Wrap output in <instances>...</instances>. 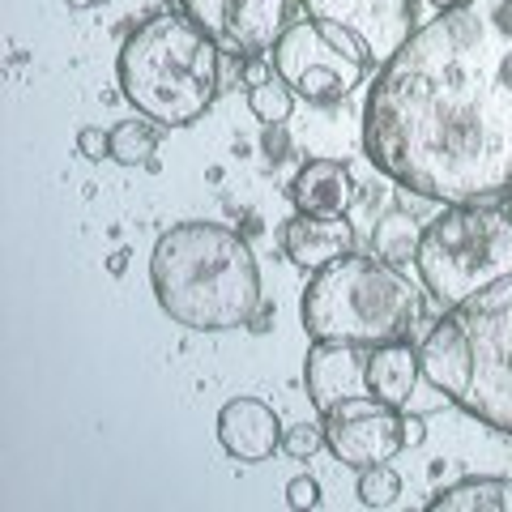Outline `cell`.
<instances>
[{
  "instance_id": "6da1fadb",
  "label": "cell",
  "mask_w": 512,
  "mask_h": 512,
  "mask_svg": "<svg viewBox=\"0 0 512 512\" xmlns=\"http://www.w3.org/2000/svg\"><path fill=\"white\" fill-rule=\"evenodd\" d=\"M363 154L423 201L512 192V0H461L380 64L363 103Z\"/></svg>"
},
{
  "instance_id": "7a4b0ae2",
  "label": "cell",
  "mask_w": 512,
  "mask_h": 512,
  "mask_svg": "<svg viewBox=\"0 0 512 512\" xmlns=\"http://www.w3.org/2000/svg\"><path fill=\"white\" fill-rule=\"evenodd\" d=\"M154 299L175 325L227 333L261 312V269L248 239L205 218L175 222L150 252Z\"/></svg>"
},
{
  "instance_id": "3957f363",
  "label": "cell",
  "mask_w": 512,
  "mask_h": 512,
  "mask_svg": "<svg viewBox=\"0 0 512 512\" xmlns=\"http://www.w3.org/2000/svg\"><path fill=\"white\" fill-rule=\"evenodd\" d=\"M423 380L483 427L512 436V274L444 308L419 346Z\"/></svg>"
},
{
  "instance_id": "277c9868",
  "label": "cell",
  "mask_w": 512,
  "mask_h": 512,
  "mask_svg": "<svg viewBox=\"0 0 512 512\" xmlns=\"http://www.w3.org/2000/svg\"><path fill=\"white\" fill-rule=\"evenodd\" d=\"M116 77L124 99L137 107V116L184 128L197 124L218 99L222 47L197 22H188L180 9L158 13L124 39Z\"/></svg>"
},
{
  "instance_id": "5b68a950",
  "label": "cell",
  "mask_w": 512,
  "mask_h": 512,
  "mask_svg": "<svg viewBox=\"0 0 512 512\" xmlns=\"http://www.w3.org/2000/svg\"><path fill=\"white\" fill-rule=\"evenodd\" d=\"M423 299L397 265L380 256H342L316 269L299 299V320L308 338L380 346L406 338L419 320Z\"/></svg>"
},
{
  "instance_id": "8992f818",
  "label": "cell",
  "mask_w": 512,
  "mask_h": 512,
  "mask_svg": "<svg viewBox=\"0 0 512 512\" xmlns=\"http://www.w3.org/2000/svg\"><path fill=\"white\" fill-rule=\"evenodd\" d=\"M414 269L423 278V291L440 303L478 295L483 286L512 274V214L508 205L474 201V205H444L423 227Z\"/></svg>"
},
{
  "instance_id": "52a82bcc",
  "label": "cell",
  "mask_w": 512,
  "mask_h": 512,
  "mask_svg": "<svg viewBox=\"0 0 512 512\" xmlns=\"http://www.w3.org/2000/svg\"><path fill=\"white\" fill-rule=\"evenodd\" d=\"M376 64L355 30L325 18H303L282 30L274 43V73L291 86L303 103H338L355 86H363L367 69Z\"/></svg>"
},
{
  "instance_id": "ba28073f",
  "label": "cell",
  "mask_w": 512,
  "mask_h": 512,
  "mask_svg": "<svg viewBox=\"0 0 512 512\" xmlns=\"http://www.w3.org/2000/svg\"><path fill=\"white\" fill-rule=\"evenodd\" d=\"M320 423H325L329 453L350 470H367V466H380V461H393L406 448V440H402L406 410L380 402L372 393L342 397L338 406H329L320 414Z\"/></svg>"
},
{
  "instance_id": "9c48e42d",
  "label": "cell",
  "mask_w": 512,
  "mask_h": 512,
  "mask_svg": "<svg viewBox=\"0 0 512 512\" xmlns=\"http://www.w3.org/2000/svg\"><path fill=\"white\" fill-rule=\"evenodd\" d=\"M299 5L308 18L355 30L380 64L414 35V0H299Z\"/></svg>"
},
{
  "instance_id": "30bf717a",
  "label": "cell",
  "mask_w": 512,
  "mask_h": 512,
  "mask_svg": "<svg viewBox=\"0 0 512 512\" xmlns=\"http://www.w3.org/2000/svg\"><path fill=\"white\" fill-rule=\"evenodd\" d=\"M367 350L359 342H333V338H312L308 359H303V384L316 414H325L329 406H338L342 397L372 393L367 389Z\"/></svg>"
},
{
  "instance_id": "8fae6325",
  "label": "cell",
  "mask_w": 512,
  "mask_h": 512,
  "mask_svg": "<svg viewBox=\"0 0 512 512\" xmlns=\"http://www.w3.org/2000/svg\"><path fill=\"white\" fill-rule=\"evenodd\" d=\"M218 444L235 461H269L282 448V419L261 397H231L218 410Z\"/></svg>"
},
{
  "instance_id": "7c38bea8",
  "label": "cell",
  "mask_w": 512,
  "mask_h": 512,
  "mask_svg": "<svg viewBox=\"0 0 512 512\" xmlns=\"http://www.w3.org/2000/svg\"><path fill=\"white\" fill-rule=\"evenodd\" d=\"M282 248L291 256V265L316 274V269L355 252V227L346 214H295L282 227Z\"/></svg>"
},
{
  "instance_id": "4fadbf2b",
  "label": "cell",
  "mask_w": 512,
  "mask_h": 512,
  "mask_svg": "<svg viewBox=\"0 0 512 512\" xmlns=\"http://www.w3.org/2000/svg\"><path fill=\"white\" fill-rule=\"evenodd\" d=\"M286 197H291L295 214H350L359 192H355V175H350L342 158H308L295 171Z\"/></svg>"
},
{
  "instance_id": "5bb4252c",
  "label": "cell",
  "mask_w": 512,
  "mask_h": 512,
  "mask_svg": "<svg viewBox=\"0 0 512 512\" xmlns=\"http://www.w3.org/2000/svg\"><path fill=\"white\" fill-rule=\"evenodd\" d=\"M286 26H291V0H235L222 52L265 56L274 52V43L282 39Z\"/></svg>"
},
{
  "instance_id": "9a60e30c",
  "label": "cell",
  "mask_w": 512,
  "mask_h": 512,
  "mask_svg": "<svg viewBox=\"0 0 512 512\" xmlns=\"http://www.w3.org/2000/svg\"><path fill=\"white\" fill-rule=\"evenodd\" d=\"M419 380H423L419 350H414L406 338L380 342V346L367 350V389H372V397H380V402L406 410L414 389H419Z\"/></svg>"
},
{
  "instance_id": "2e32d148",
  "label": "cell",
  "mask_w": 512,
  "mask_h": 512,
  "mask_svg": "<svg viewBox=\"0 0 512 512\" xmlns=\"http://www.w3.org/2000/svg\"><path fill=\"white\" fill-rule=\"evenodd\" d=\"M427 512H512V478H461L431 495Z\"/></svg>"
},
{
  "instance_id": "e0dca14e",
  "label": "cell",
  "mask_w": 512,
  "mask_h": 512,
  "mask_svg": "<svg viewBox=\"0 0 512 512\" xmlns=\"http://www.w3.org/2000/svg\"><path fill=\"white\" fill-rule=\"evenodd\" d=\"M376 256L380 261H389V265H410L414 256H419V239H423V231L414 227V218H406L402 210H393V214H384L380 222H376Z\"/></svg>"
},
{
  "instance_id": "ac0fdd59",
  "label": "cell",
  "mask_w": 512,
  "mask_h": 512,
  "mask_svg": "<svg viewBox=\"0 0 512 512\" xmlns=\"http://www.w3.org/2000/svg\"><path fill=\"white\" fill-rule=\"evenodd\" d=\"M154 150H158V128L150 124V116L111 128V158L120 167H154Z\"/></svg>"
},
{
  "instance_id": "d6986e66",
  "label": "cell",
  "mask_w": 512,
  "mask_h": 512,
  "mask_svg": "<svg viewBox=\"0 0 512 512\" xmlns=\"http://www.w3.org/2000/svg\"><path fill=\"white\" fill-rule=\"evenodd\" d=\"M295 99L299 94L286 86L278 73L269 77V82H261V86H248V111L261 124H286L291 120V111H295Z\"/></svg>"
},
{
  "instance_id": "ffe728a7",
  "label": "cell",
  "mask_w": 512,
  "mask_h": 512,
  "mask_svg": "<svg viewBox=\"0 0 512 512\" xmlns=\"http://www.w3.org/2000/svg\"><path fill=\"white\" fill-rule=\"evenodd\" d=\"M397 495H402V474H397L389 461L359 470V504L363 508H393Z\"/></svg>"
},
{
  "instance_id": "44dd1931",
  "label": "cell",
  "mask_w": 512,
  "mask_h": 512,
  "mask_svg": "<svg viewBox=\"0 0 512 512\" xmlns=\"http://www.w3.org/2000/svg\"><path fill=\"white\" fill-rule=\"evenodd\" d=\"M171 5L180 9L188 22H197L218 47H227V22H231L235 0H171Z\"/></svg>"
},
{
  "instance_id": "7402d4cb",
  "label": "cell",
  "mask_w": 512,
  "mask_h": 512,
  "mask_svg": "<svg viewBox=\"0 0 512 512\" xmlns=\"http://www.w3.org/2000/svg\"><path fill=\"white\" fill-rule=\"evenodd\" d=\"M320 444H325V423H299L282 431V453L295 461H312L320 453Z\"/></svg>"
},
{
  "instance_id": "603a6c76",
  "label": "cell",
  "mask_w": 512,
  "mask_h": 512,
  "mask_svg": "<svg viewBox=\"0 0 512 512\" xmlns=\"http://www.w3.org/2000/svg\"><path fill=\"white\" fill-rule=\"evenodd\" d=\"M77 154L90 158V163H103V158H111V133H103V128H77Z\"/></svg>"
},
{
  "instance_id": "cb8c5ba5",
  "label": "cell",
  "mask_w": 512,
  "mask_h": 512,
  "mask_svg": "<svg viewBox=\"0 0 512 512\" xmlns=\"http://www.w3.org/2000/svg\"><path fill=\"white\" fill-rule=\"evenodd\" d=\"M286 504H291L295 512H308V508H316L320 504V483L312 474H299V478H291L286 483Z\"/></svg>"
},
{
  "instance_id": "d4e9b609",
  "label": "cell",
  "mask_w": 512,
  "mask_h": 512,
  "mask_svg": "<svg viewBox=\"0 0 512 512\" xmlns=\"http://www.w3.org/2000/svg\"><path fill=\"white\" fill-rule=\"evenodd\" d=\"M239 73H244L248 86H261V82H269V77H274V60H265V56H244Z\"/></svg>"
},
{
  "instance_id": "484cf974",
  "label": "cell",
  "mask_w": 512,
  "mask_h": 512,
  "mask_svg": "<svg viewBox=\"0 0 512 512\" xmlns=\"http://www.w3.org/2000/svg\"><path fill=\"white\" fill-rule=\"evenodd\" d=\"M402 440H406V448H419V444L427 440V423L419 419V414H406V423H402Z\"/></svg>"
},
{
  "instance_id": "4316f807",
  "label": "cell",
  "mask_w": 512,
  "mask_h": 512,
  "mask_svg": "<svg viewBox=\"0 0 512 512\" xmlns=\"http://www.w3.org/2000/svg\"><path fill=\"white\" fill-rule=\"evenodd\" d=\"M265 154L269 158H286V133H282V124H265Z\"/></svg>"
},
{
  "instance_id": "83f0119b",
  "label": "cell",
  "mask_w": 512,
  "mask_h": 512,
  "mask_svg": "<svg viewBox=\"0 0 512 512\" xmlns=\"http://www.w3.org/2000/svg\"><path fill=\"white\" fill-rule=\"evenodd\" d=\"M107 269H111V274H124V269H128V248H116V252H111Z\"/></svg>"
},
{
  "instance_id": "f1b7e54d",
  "label": "cell",
  "mask_w": 512,
  "mask_h": 512,
  "mask_svg": "<svg viewBox=\"0 0 512 512\" xmlns=\"http://www.w3.org/2000/svg\"><path fill=\"white\" fill-rule=\"evenodd\" d=\"M252 329H256V333H265V329H269V312H265V308L252 316Z\"/></svg>"
},
{
  "instance_id": "f546056e",
  "label": "cell",
  "mask_w": 512,
  "mask_h": 512,
  "mask_svg": "<svg viewBox=\"0 0 512 512\" xmlns=\"http://www.w3.org/2000/svg\"><path fill=\"white\" fill-rule=\"evenodd\" d=\"M64 5H69V9H94L99 0H64Z\"/></svg>"
},
{
  "instance_id": "4dcf8cb0",
  "label": "cell",
  "mask_w": 512,
  "mask_h": 512,
  "mask_svg": "<svg viewBox=\"0 0 512 512\" xmlns=\"http://www.w3.org/2000/svg\"><path fill=\"white\" fill-rule=\"evenodd\" d=\"M427 5L440 13V9H453V5H461V0H427Z\"/></svg>"
},
{
  "instance_id": "1f68e13d",
  "label": "cell",
  "mask_w": 512,
  "mask_h": 512,
  "mask_svg": "<svg viewBox=\"0 0 512 512\" xmlns=\"http://www.w3.org/2000/svg\"><path fill=\"white\" fill-rule=\"evenodd\" d=\"M504 205H508V214H512V192H508V197H504Z\"/></svg>"
}]
</instances>
